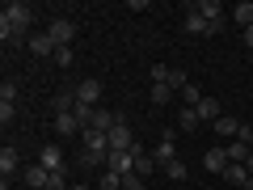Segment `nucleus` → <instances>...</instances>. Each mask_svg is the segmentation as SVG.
Here are the masks:
<instances>
[{"instance_id": "f257e3e1", "label": "nucleus", "mask_w": 253, "mask_h": 190, "mask_svg": "<svg viewBox=\"0 0 253 190\" xmlns=\"http://www.w3.org/2000/svg\"><path fill=\"white\" fill-rule=\"evenodd\" d=\"M0 17H9L17 30H30V26H34V9H30L26 0H9V4L0 9Z\"/></svg>"}, {"instance_id": "f03ea898", "label": "nucleus", "mask_w": 253, "mask_h": 190, "mask_svg": "<svg viewBox=\"0 0 253 190\" xmlns=\"http://www.w3.org/2000/svg\"><path fill=\"white\" fill-rule=\"evenodd\" d=\"M106 140H110V152H131V148H135V131H131L126 118H118V127L110 131Z\"/></svg>"}, {"instance_id": "7ed1b4c3", "label": "nucleus", "mask_w": 253, "mask_h": 190, "mask_svg": "<svg viewBox=\"0 0 253 190\" xmlns=\"http://www.w3.org/2000/svg\"><path fill=\"white\" fill-rule=\"evenodd\" d=\"M46 34H51L59 47H72L76 43V26L68 17H51V21H46Z\"/></svg>"}, {"instance_id": "20e7f679", "label": "nucleus", "mask_w": 253, "mask_h": 190, "mask_svg": "<svg viewBox=\"0 0 253 190\" xmlns=\"http://www.w3.org/2000/svg\"><path fill=\"white\" fill-rule=\"evenodd\" d=\"M194 13H203V17L211 21V34H219V30H224V4H219V0H199V4H194Z\"/></svg>"}, {"instance_id": "39448f33", "label": "nucleus", "mask_w": 253, "mask_h": 190, "mask_svg": "<svg viewBox=\"0 0 253 190\" xmlns=\"http://www.w3.org/2000/svg\"><path fill=\"white\" fill-rule=\"evenodd\" d=\"M26 47H30V55H38V59H46V55L59 51V43H55L46 30H42V34H30V43H26Z\"/></svg>"}, {"instance_id": "423d86ee", "label": "nucleus", "mask_w": 253, "mask_h": 190, "mask_svg": "<svg viewBox=\"0 0 253 190\" xmlns=\"http://www.w3.org/2000/svg\"><path fill=\"white\" fill-rule=\"evenodd\" d=\"M72 97L81 101V106H97V97H101V81H76Z\"/></svg>"}, {"instance_id": "0eeeda50", "label": "nucleus", "mask_w": 253, "mask_h": 190, "mask_svg": "<svg viewBox=\"0 0 253 190\" xmlns=\"http://www.w3.org/2000/svg\"><path fill=\"white\" fill-rule=\"evenodd\" d=\"M203 165H207V173H215V178H224V173H228V165H232V161H228V152H224V148H207V156H203Z\"/></svg>"}, {"instance_id": "6e6552de", "label": "nucleus", "mask_w": 253, "mask_h": 190, "mask_svg": "<svg viewBox=\"0 0 253 190\" xmlns=\"http://www.w3.org/2000/svg\"><path fill=\"white\" fill-rule=\"evenodd\" d=\"M173 152H177V148H173V127H169V131L161 136V144L152 148V161H156V165H169V161H177Z\"/></svg>"}, {"instance_id": "1a4fd4ad", "label": "nucleus", "mask_w": 253, "mask_h": 190, "mask_svg": "<svg viewBox=\"0 0 253 190\" xmlns=\"http://www.w3.org/2000/svg\"><path fill=\"white\" fill-rule=\"evenodd\" d=\"M38 165H42L46 173H55V169H68V165H63V152L55 144H42V152H38Z\"/></svg>"}, {"instance_id": "9d476101", "label": "nucleus", "mask_w": 253, "mask_h": 190, "mask_svg": "<svg viewBox=\"0 0 253 190\" xmlns=\"http://www.w3.org/2000/svg\"><path fill=\"white\" fill-rule=\"evenodd\" d=\"M186 34H211V21L203 13H194V4L186 9Z\"/></svg>"}, {"instance_id": "9b49d317", "label": "nucleus", "mask_w": 253, "mask_h": 190, "mask_svg": "<svg viewBox=\"0 0 253 190\" xmlns=\"http://www.w3.org/2000/svg\"><path fill=\"white\" fill-rule=\"evenodd\" d=\"M106 169H114V173H135V156H131V152H110Z\"/></svg>"}, {"instance_id": "f8f14e48", "label": "nucleus", "mask_w": 253, "mask_h": 190, "mask_svg": "<svg viewBox=\"0 0 253 190\" xmlns=\"http://www.w3.org/2000/svg\"><path fill=\"white\" fill-rule=\"evenodd\" d=\"M21 178H26V186H34V190H46V182H51V173H46L42 165H26V173H21Z\"/></svg>"}, {"instance_id": "ddd939ff", "label": "nucleus", "mask_w": 253, "mask_h": 190, "mask_svg": "<svg viewBox=\"0 0 253 190\" xmlns=\"http://www.w3.org/2000/svg\"><path fill=\"white\" fill-rule=\"evenodd\" d=\"M228 13H232V21H236L241 30H249V26H253V0H241V4H232Z\"/></svg>"}, {"instance_id": "4468645a", "label": "nucleus", "mask_w": 253, "mask_h": 190, "mask_svg": "<svg viewBox=\"0 0 253 190\" xmlns=\"http://www.w3.org/2000/svg\"><path fill=\"white\" fill-rule=\"evenodd\" d=\"M17 169H21V156H17V148H0V173H4V178H13Z\"/></svg>"}, {"instance_id": "2eb2a0df", "label": "nucleus", "mask_w": 253, "mask_h": 190, "mask_svg": "<svg viewBox=\"0 0 253 190\" xmlns=\"http://www.w3.org/2000/svg\"><path fill=\"white\" fill-rule=\"evenodd\" d=\"M194 110H199V118H203V123H211V127H215V118H219V101H215V97H203Z\"/></svg>"}, {"instance_id": "dca6fc26", "label": "nucleus", "mask_w": 253, "mask_h": 190, "mask_svg": "<svg viewBox=\"0 0 253 190\" xmlns=\"http://www.w3.org/2000/svg\"><path fill=\"white\" fill-rule=\"evenodd\" d=\"M0 38H4V43H30V38H26V30H17L9 17H0Z\"/></svg>"}, {"instance_id": "f3484780", "label": "nucleus", "mask_w": 253, "mask_h": 190, "mask_svg": "<svg viewBox=\"0 0 253 190\" xmlns=\"http://www.w3.org/2000/svg\"><path fill=\"white\" fill-rule=\"evenodd\" d=\"M199 123H203L199 110H190V106H181V110H177V127H181V131H199Z\"/></svg>"}, {"instance_id": "a211bd4d", "label": "nucleus", "mask_w": 253, "mask_h": 190, "mask_svg": "<svg viewBox=\"0 0 253 190\" xmlns=\"http://www.w3.org/2000/svg\"><path fill=\"white\" fill-rule=\"evenodd\" d=\"M236 127H241V123H236L232 114H219V118H215V131H219V136L228 140V144H232V140H236Z\"/></svg>"}, {"instance_id": "6ab92c4d", "label": "nucleus", "mask_w": 253, "mask_h": 190, "mask_svg": "<svg viewBox=\"0 0 253 190\" xmlns=\"http://www.w3.org/2000/svg\"><path fill=\"white\" fill-rule=\"evenodd\" d=\"M76 127L81 123H76L72 110H68V114H55V131H59V136H76Z\"/></svg>"}, {"instance_id": "aec40b11", "label": "nucleus", "mask_w": 253, "mask_h": 190, "mask_svg": "<svg viewBox=\"0 0 253 190\" xmlns=\"http://www.w3.org/2000/svg\"><path fill=\"white\" fill-rule=\"evenodd\" d=\"M224 182H232V186H245V182H249V169H245V165H228Z\"/></svg>"}, {"instance_id": "412c9836", "label": "nucleus", "mask_w": 253, "mask_h": 190, "mask_svg": "<svg viewBox=\"0 0 253 190\" xmlns=\"http://www.w3.org/2000/svg\"><path fill=\"white\" fill-rule=\"evenodd\" d=\"M97 190H123V173L106 169V173H101V182H97Z\"/></svg>"}, {"instance_id": "4be33fe9", "label": "nucleus", "mask_w": 253, "mask_h": 190, "mask_svg": "<svg viewBox=\"0 0 253 190\" xmlns=\"http://www.w3.org/2000/svg\"><path fill=\"white\" fill-rule=\"evenodd\" d=\"M181 97H186V106H190V110H194V106H199V101H203V97H207V93H203V89H199V85H194V81H190V85H186V89H181Z\"/></svg>"}, {"instance_id": "5701e85b", "label": "nucleus", "mask_w": 253, "mask_h": 190, "mask_svg": "<svg viewBox=\"0 0 253 190\" xmlns=\"http://www.w3.org/2000/svg\"><path fill=\"white\" fill-rule=\"evenodd\" d=\"M173 101V89L169 85H152V106H169Z\"/></svg>"}, {"instance_id": "b1692460", "label": "nucleus", "mask_w": 253, "mask_h": 190, "mask_svg": "<svg viewBox=\"0 0 253 190\" xmlns=\"http://www.w3.org/2000/svg\"><path fill=\"white\" fill-rule=\"evenodd\" d=\"M169 72H173V68H165V63H152V68H148L152 85H169Z\"/></svg>"}, {"instance_id": "393cba45", "label": "nucleus", "mask_w": 253, "mask_h": 190, "mask_svg": "<svg viewBox=\"0 0 253 190\" xmlns=\"http://www.w3.org/2000/svg\"><path fill=\"white\" fill-rule=\"evenodd\" d=\"M46 190H72V186H68V169H55L51 182H46Z\"/></svg>"}, {"instance_id": "a878e982", "label": "nucleus", "mask_w": 253, "mask_h": 190, "mask_svg": "<svg viewBox=\"0 0 253 190\" xmlns=\"http://www.w3.org/2000/svg\"><path fill=\"white\" fill-rule=\"evenodd\" d=\"M13 101H17V85L4 81V85H0V106H13Z\"/></svg>"}, {"instance_id": "bb28decb", "label": "nucleus", "mask_w": 253, "mask_h": 190, "mask_svg": "<svg viewBox=\"0 0 253 190\" xmlns=\"http://www.w3.org/2000/svg\"><path fill=\"white\" fill-rule=\"evenodd\" d=\"M186 85H190V76L181 72V68H173V72H169V89L177 93V89H186Z\"/></svg>"}, {"instance_id": "cd10ccee", "label": "nucleus", "mask_w": 253, "mask_h": 190, "mask_svg": "<svg viewBox=\"0 0 253 190\" xmlns=\"http://www.w3.org/2000/svg\"><path fill=\"white\" fill-rule=\"evenodd\" d=\"M123 190H148V182L139 173H123Z\"/></svg>"}, {"instance_id": "c85d7f7f", "label": "nucleus", "mask_w": 253, "mask_h": 190, "mask_svg": "<svg viewBox=\"0 0 253 190\" xmlns=\"http://www.w3.org/2000/svg\"><path fill=\"white\" fill-rule=\"evenodd\" d=\"M152 169H156V161H152L148 152H144V156H135V173H139V178H148Z\"/></svg>"}, {"instance_id": "c756f323", "label": "nucleus", "mask_w": 253, "mask_h": 190, "mask_svg": "<svg viewBox=\"0 0 253 190\" xmlns=\"http://www.w3.org/2000/svg\"><path fill=\"white\" fill-rule=\"evenodd\" d=\"M165 173H169L173 182H186V165H181V161H169V165H165Z\"/></svg>"}, {"instance_id": "7c9ffc66", "label": "nucleus", "mask_w": 253, "mask_h": 190, "mask_svg": "<svg viewBox=\"0 0 253 190\" xmlns=\"http://www.w3.org/2000/svg\"><path fill=\"white\" fill-rule=\"evenodd\" d=\"M236 140H241L245 148H253V127H249V123H241V127H236Z\"/></svg>"}, {"instance_id": "2f4dec72", "label": "nucleus", "mask_w": 253, "mask_h": 190, "mask_svg": "<svg viewBox=\"0 0 253 190\" xmlns=\"http://www.w3.org/2000/svg\"><path fill=\"white\" fill-rule=\"evenodd\" d=\"M55 63H59V68H72V47H59V51H55Z\"/></svg>"}, {"instance_id": "473e14b6", "label": "nucleus", "mask_w": 253, "mask_h": 190, "mask_svg": "<svg viewBox=\"0 0 253 190\" xmlns=\"http://www.w3.org/2000/svg\"><path fill=\"white\" fill-rule=\"evenodd\" d=\"M241 34H245V47H253V26H249V30H241Z\"/></svg>"}, {"instance_id": "72a5a7b5", "label": "nucleus", "mask_w": 253, "mask_h": 190, "mask_svg": "<svg viewBox=\"0 0 253 190\" xmlns=\"http://www.w3.org/2000/svg\"><path fill=\"white\" fill-rule=\"evenodd\" d=\"M245 169H249V178H253V148H249V156H245Z\"/></svg>"}, {"instance_id": "f704fd0d", "label": "nucleus", "mask_w": 253, "mask_h": 190, "mask_svg": "<svg viewBox=\"0 0 253 190\" xmlns=\"http://www.w3.org/2000/svg\"><path fill=\"white\" fill-rule=\"evenodd\" d=\"M0 190H13V178H4V182H0Z\"/></svg>"}, {"instance_id": "c9c22d12", "label": "nucleus", "mask_w": 253, "mask_h": 190, "mask_svg": "<svg viewBox=\"0 0 253 190\" xmlns=\"http://www.w3.org/2000/svg\"><path fill=\"white\" fill-rule=\"evenodd\" d=\"M72 190H89V186H84V182H72Z\"/></svg>"}, {"instance_id": "e433bc0d", "label": "nucleus", "mask_w": 253, "mask_h": 190, "mask_svg": "<svg viewBox=\"0 0 253 190\" xmlns=\"http://www.w3.org/2000/svg\"><path fill=\"white\" fill-rule=\"evenodd\" d=\"M245 190H253V178H249V182H245Z\"/></svg>"}]
</instances>
